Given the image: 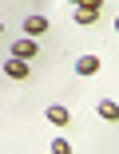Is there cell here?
<instances>
[{"label": "cell", "mask_w": 119, "mask_h": 154, "mask_svg": "<svg viewBox=\"0 0 119 154\" xmlns=\"http://www.w3.org/2000/svg\"><path fill=\"white\" fill-rule=\"evenodd\" d=\"M95 115H99V119H107V122H119V103H115V99H99Z\"/></svg>", "instance_id": "cell-4"}, {"label": "cell", "mask_w": 119, "mask_h": 154, "mask_svg": "<svg viewBox=\"0 0 119 154\" xmlns=\"http://www.w3.org/2000/svg\"><path fill=\"white\" fill-rule=\"evenodd\" d=\"M0 32H4V24H0Z\"/></svg>", "instance_id": "cell-11"}, {"label": "cell", "mask_w": 119, "mask_h": 154, "mask_svg": "<svg viewBox=\"0 0 119 154\" xmlns=\"http://www.w3.org/2000/svg\"><path fill=\"white\" fill-rule=\"evenodd\" d=\"M76 71H79V75H95V71H99V59H95V55H79V59H76Z\"/></svg>", "instance_id": "cell-7"}, {"label": "cell", "mask_w": 119, "mask_h": 154, "mask_svg": "<svg viewBox=\"0 0 119 154\" xmlns=\"http://www.w3.org/2000/svg\"><path fill=\"white\" fill-rule=\"evenodd\" d=\"M48 28H52L48 16H28V20H24V36H32V40H36L40 32H48Z\"/></svg>", "instance_id": "cell-3"}, {"label": "cell", "mask_w": 119, "mask_h": 154, "mask_svg": "<svg viewBox=\"0 0 119 154\" xmlns=\"http://www.w3.org/2000/svg\"><path fill=\"white\" fill-rule=\"evenodd\" d=\"M52 154H72V142L68 138H52Z\"/></svg>", "instance_id": "cell-8"}, {"label": "cell", "mask_w": 119, "mask_h": 154, "mask_svg": "<svg viewBox=\"0 0 119 154\" xmlns=\"http://www.w3.org/2000/svg\"><path fill=\"white\" fill-rule=\"evenodd\" d=\"M68 119H72V115H68V107H60V103H52V107H48V122H52V127H68Z\"/></svg>", "instance_id": "cell-5"}, {"label": "cell", "mask_w": 119, "mask_h": 154, "mask_svg": "<svg viewBox=\"0 0 119 154\" xmlns=\"http://www.w3.org/2000/svg\"><path fill=\"white\" fill-rule=\"evenodd\" d=\"M115 32H119V20H115Z\"/></svg>", "instance_id": "cell-10"}, {"label": "cell", "mask_w": 119, "mask_h": 154, "mask_svg": "<svg viewBox=\"0 0 119 154\" xmlns=\"http://www.w3.org/2000/svg\"><path fill=\"white\" fill-rule=\"evenodd\" d=\"M72 4H87V8H99V0H72Z\"/></svg>", "instance_id": "cell-9"}, {"label": "cell", "mask_w": 119, "mask_h": 154, "mask_svg": "<svg viewBox=\"0 0 119 154\" xmlns=\"http://www.w3.org/2000/svg\"><path fill=\"white\" fill-rule=\"evenodd\" d=\"M28 71H32V67H28V59H20V55H12L4 63V75L8 79H28Z\"/></svg>", "instance_id": "cell-2"}, {"label": "cell", "mask_w": 119, "mask_h": 154, "mask_svg": "<svg viewBox=\"0 0 119 154\" xmlns=\"http://www.w3.org/2000/svg\"><path fill=\"white\" fill-rule=\"evenodd\" d=\"M95 20H99V8H87V4H76V24H83V28H87V24H95Z\"/></svg>", "instance_id": "cell-6"}, {"label": "cell", "mask_w": 119, "mask_h": 154, "mask_svg": "<svg viewBox=\"0 0 119 154\" xmlns=\"http://www.w3.org/2000/svg\"><path fill=\"white\" fill-rule=\"evenodd\" d=\"M36 51H40V48H36L32 36H20V40L12 44V55H20V59H36Z\"/></svg>", "instance_id": "cell-1"}]
</instances>
